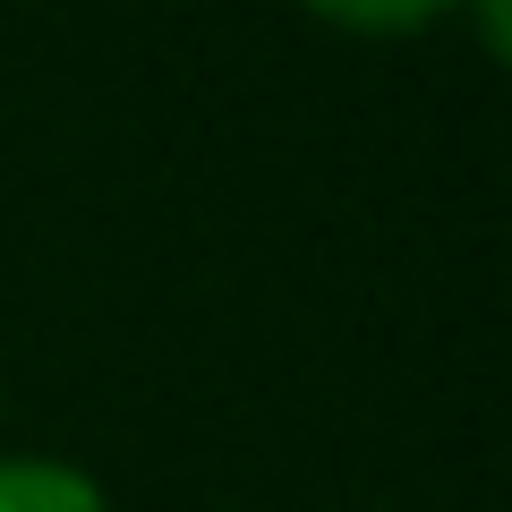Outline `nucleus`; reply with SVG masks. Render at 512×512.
<instances>
[{"instance_id": "obj_1", "label": "nucleus", "mask_w": 512, "mask_h": 512, "mask_svg": "<svg viewBox=\"0 0 512 512\" xmlns=\"http://www.w3.org/2000/svg\"><path fill=\"white\" fill-rule=\"evenodd\" d=\"M0 512H111V495L60 453H0Z\"/></svg>"}, {"instance_id": "obj_2", "label": "nucleus", "mask_w": 512, "mask_h": 512, "mask_svg": "<svg viewBox=\"0 0 512 512\" xmlns=\"http://www.w3.org/2000/svg\"><path fill=\"white\" fill-rule=\"evenodd\" d=\"M308 18H325L333 35H367V43H393V35H427V26L461 18V0H299Z\"/></svg>"}, {"instance_id": "obj_3", "label": "nucleus", "mask_w": 512, "mask_h": 512, "mask_svg": "<svg viewBox=\"0 0 512 512\" xmlns=\"http://www.w3.org/2000/svg\"><path fill=\"white\" fill-rule=\"evenodd\" d=\"M461 9L478 18V43H487V52H504V0H461Z\"/></svg>"}]
</instances>
